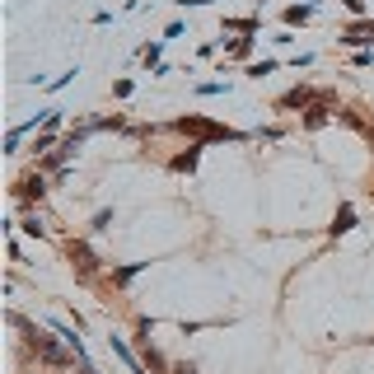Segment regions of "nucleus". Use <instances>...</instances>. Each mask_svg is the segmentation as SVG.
Returning <instances> with one entry per match:
<instances>
[{"instance_id": "5701e85b", "label": "nucleus", "mask_w": 374, "mask_h": 374, "mask_svg": "<svg viewBox=\"0 0 374 374\" xmlns=\"http://www.w3.org/2000/svg\"><path fill=\"white\" fill-rule=\"evenodd\" d=\"M365 131H370V140H374V126H365Z\"/></svg>"}, {"instance_id": "0eeeda50", "label": "nucleus", "mask_w": 374, "mask_h": 374, "mask_svg": "<svg viewBox=\"0 0 374 374\" xmlns=\"http://www.w3.org/2000/svg\"><path fill=\"white\" fill-rule=\"evenodd\" d=\"M197 159H202V145H187L183 155H173L169 169H173V173H192V169H197Z\"/></svg>"}, {"instance_id": "39448f33", "label": "nucleus", "mask_w": 374, "mask_h": 374, "mask_svg": "<svg viewBox=\"0 0 374 374\" xmlns=\"http://www.w3.org/2000/svg\"><path fill=\"white\" fill-rule=\"evenodd\" d=\"M43 197H47V178H43V169L29 173V178H19V202H43Z\"/></svg>"}, {"instance_id": "aec40b11", "label": "nucleus", "mask_w": 374, "mask_h": 374, "mask_svg": "<svg viewBox=\"0 0 374 374\" xmlns=\"http://www.w3.org/2000/svg\"><path fill=\"white\" fill-rule=\"evenodd\" d=\"M346 10H351V15H365V0H342Z\"/></svg>"}, {"instance_id": "f3484780", "label": "nucleus", "mask_w": 374, "mask_h": 374, "mask_svg": "<svg viewBox=\"0 0 374 374\" xmlns=\"http://www.w3.org/2000/svg\"><path fill=\"white\" fill-rule=\"evenodd\" d=\"M253 52V38H234L230 43V57H248Z\"/></svg>"}, {"instance_id": "423d86ee", "label": "nucleus", "mask_w": 374, "mask_h": 374, "mask_svg": "<svg viewBox=\"0 0 374 374\" xmlns=\"http://www.w3.org/2000/svg\"><path fill=\"white\" fill-rule=\"evenodd\" d=\"M108 346H112V356L122 360V365H126V370H131V374H150V370H145V365H140V356H136V351H131V346L122 342V337H108Z\"/></svg>"}, {"instance_id": "dca6fc26", "label": "nucleus", "mask_w": 374, "mask_h": 374, "mask_svg": "<svg viewBox=\"0 0 374 374\" xmlns=\"http://www.w3.org/2000/svg\"><path fill=\"white\" fill-rule=\"evenodd\" d=\"M89 230H94V234H103V230H112V211H98V216L89 220Z\"/></svg>"}, {"instance_id": "4468645a", "label": "nucleus", "mask_w": 374, "mask_h": 374, "mask_svg": "<svg viewBox=\"0 0 374 374\" xmlns=\"http://www.w3.org/2000/svg\"><path fill=\"white\" fill-rule=\"evenodd\" d=\"M24 136H29L24 126H10V131H5V155H19V145H24Z\"/></svg>"}, {"instance_id": "1a4fd4ad", "label": "nucleus", "mask_w": 374, "mask_h": 374, "mask_svg": "<svg viewBox=\"0 0 374 374\" xmlns=\"http://www.w3.org/2000/svg\"><path fill=\"white\" fill-rule=\"evenodd\" d=\"M313 10H318V0H304V5H290V10H285V24H290V29H295V24H309V15Z\"/></svg>"}, {"instance_id": "9b49d317", "label": "nucleus", "mask_w": 374, "mask_h": 374, "mask_svg": "<svg viewBox=\"0 0 374 374\" xmlns=\"http://www.w3.org/2000/svg\"><path fill=\"white\" fill-rule=\"evenodd\" d=\"M327 117H332V108H327L323 98H318V103H309V108H304V126H323Z\"/></svg>"}, {"instance_id": "7ed1b4c3", "label": "nucleus", "mask_w": 374, "mask_h": 374, "mask_svg": "<svg viewBox=\"0 0 374 374\" xmlns=\"http://www.w3.org/2000/svg\"><path fill=\"white\" fill-rule=\"evenodd\" d=\"M66 253H70V262L80 267V276H84V280L98 271V257H94V248L84 244V239H70V244H66Z\"/></svg>"}, {"instance_id": "6e6552de", "label": "nucleus", "mask_w": 374, "mask_h": 374, "mask_svg": "<svg viewBox=\"0 0 374 374\" xmlns=\"http://www.w3.org/2000/svg\"><path fill=\"white\" fill-rule=\"evenodd\" d=\"M309 103H318V98H313V89H304V84H299V89H290L285 98H280V108H309Z\"/></svg>"}, {"instance_id": "9d476101", "label": "nucleus", "mask_w": 374, "mask_h": 374, "mask_svg": "<svg viewBox=\"0 0 374 374\" xmlns=\"http://www.w3.org/2000/svg\"><path fill=\"white\" fill-rule=\"evenodd\" d=\"M332 234H346V230H356V211L351 206H337V216H332V225H327Z\"/></svg>"}, {"instance_id": "f8f14e48", "label": "nucleus", "mask_w": 374, "mask_h": 374, "mask_svg": "<svg viewBox=\"0 0 374 374\" xmlns=\"http://www.w3.org/2000/svg\"><path fill=\"white\" fill-rule=\"evenodd\" d=\"M145 267H150V262H126V267H117V271H112V285H131V276H136V271H145Z\"/></svg>"}, {"instance_id": "4be33fe9", "label": "nucleus", "mask_w": 374, "mask_h": 374, "mask_svg": "<svg viewBox=\"0 0 374 374\" xmlns=\"http://www.w3.org/2000/svg\"><path fill=\"white\" fill-rule=\"evenodd\" d=\"M183 10H197V5H211V0H178Z\"/></svg>"}, {"instance_id": "a211bd4d", "label": "nucleus", "mask_w": 374, "mask_h": 374, "mask_svg": "<svg viewBox=\"0 0 374 374\" xmlns=\"http://www.w3.org/2000/svg\"><path fill=\"white\" fill-rule=\"evenodd\" d=\"M271 70H276V61H253V66H248V75H257V80L271 75Z\"/></svg>"}, {"instance_id": "6ab92c4d", "label": "nucleus", "mask_w": 374, "mask_h": 374, "mask_svg": "<svg viewBox=\"0 0 374 374\" xmlns=\"http://www.w3.org/2000/svg\"><path fill=\"white\" fill-rule=\"evenodd\" d=\"M80 75V70H66V75H57V80H52V84H47V89H52V94H57V89H66V84H70V80H75Z\"/></svg>"}, {"instance_id": "20e7f679", "label": "nucleus", "mask_w": 374, "mask_h": 374, "mask_svg": "<svg viewBox=\"0 0 374 374\" xmlns=\"http://www.w3.org/2000/svg\"><path fill=\"white\" fill-rule=\"evenodd\" d=\"M342 43H346V47H360V52H365V47L374 43V19H360V24H351V29L342 33Z\"/></svg>"}, {"instance_id": "412c9836", "label": "nucleus", "mask_w": 374, "mask_h": 374, "mask_svg": "<svg viewBox=\"0 0 374 374\" xmlns=\"http://www.w3.org/2000/svg\"><path fill=\"white\" fill-rule=\"evenodd\" d=\"M173 374H197V365H187V360H178V365H173Z\"/></svg>"}, {"instance_id": "ddd939ff", "label": "nucleus", "mask_w": 374, "mask_h": 374, "mask_svg": "<svg viewBox=\"0 0 374 374\" xmlns=\"http://www.w3.org/2000/svg\"><path fill=\"white\" fill-rule=\"evenodd\" d=\"M19 230H24V234H33V239H43V234H47V225H43V216L33 211V216H24V220H19Z\"/></svg>"}, {"instance_id": "f257e3e1", "label": "nucleus", "mask_w": 374, "mask_h": 374, "mask_svg": "<svg viewBox=\"0 0 374 374\" xmlns=\"http://www.w3.org/2000/svg\"><path fill=\"white\" fill-rule=\"evenodd\" d=\"M10 323H15L19 332H24V342H29L33 351H38V356L47 360V365H75V351H61V346L52 342V332H47V327L29 323V318H24V313H10Z\"/></svg>"}, {"instance_id": "f03ea898", "label": "nucleus", "mask_w": 374, "mask_h": 374, "mask_svg": "<svg viewBox=\"0 0 374 374\" xmlns=\"http://www.w3.org/2000/svg\"><path fill=\"white\" fill-rule=\"evenodd\" d=\"M173 131H183V136H197V140H244V131H230V126H216L206 122V117H178Z\"/></svg>"}, {"instance_id": "2eb2a0df", "label": "nucleus", "mask_w": 374, "mask_h": 374, "mask_svg": "<svg viewBox=\"0 0 374 374\" xmlns=\"http://www.w3.org/2000/svg\"><path fill=\"white\" fill-rule=\"evenodd\" d=\"M225 29H234V33H257V29H262V19H225Z\"/></svg>"}]
</instances>
